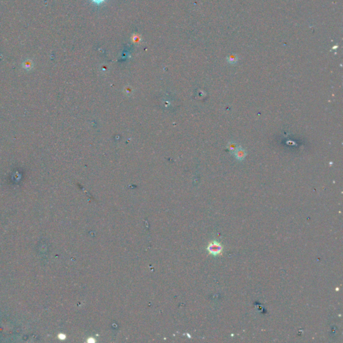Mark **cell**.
I'll return each mask as SVG.
<instances>
[{
	"instance_id": "cell-5",
	"label": "cell",
	"mask_w": 343,
	"mask_h": 343,
	"mask_svg": "<svg viewBox=\"0 0 343 343\" xmlns=\"http://www.w3.org/2000/svg\"><path fill=\"white\" fill-rule=\"evenodd\" d=\"M106 1V0H91V2L96 4V5H101V4H103Z\"/></svg>"
},
{
	"instance_id": "cell-3",
	"label": "cell",
	"mask_w": 343,
	"mask_h": 343,
	"mask_svg": "<svg viewBox=\"0 0 343 343\" xmlns=\"http://www.w3.org/2000/svg\"><path fill=\"white\" fill-rule=\"evenodd\" d=\"M227 148H228V150L231 152H233V153L235 152V151L237 149L238 147H237V145L235 143L229 142L228 143V145H227Z\"/></svg>"
},
{
	"instance_id": "cell-1",
	"label": "cell",
	"mask_w": 343,
	"mask_h": 343,
	"mask_svg": "<svg viewBox=\"0 0 343 343\" xmlns=\"http://www.w3.org/2000/svg\"><path fill=\"white\" fill-rule=\"evenodd\" d=\"M207 249L208 251H209V253L213 255V256H217V255H219L221 253L222 247L221 246V245L220 243L215 241V242L211 243L209 245H208Z\"/></svg>"
},
{
	"instance_id": "cell-4",
	"label": "cell",
	"mask_w": 343,
	"mask_h": 343,
	"mask_svg": "<svg viewBox=\"0 0 343 343\" xmlns=\"http://www.w3.org/2000/svg\"><path fill=\"white\" fill-rule=\"evenodd\" d=\"M23 66H24V68H25L26 69L31 68H32V62L30 61H26L24 63V64H23Z\"/></svg>"
},
{
	"instance_id": "cell-2",
	"label": "cell",
	"mask_w": 343,
	"mask_h": 343,
	"mask_svg": "<svg viewBox=\"0 0 343 343\" xmlns=\"http://www.w3.org/2000/svg\"><path fill=\"white\" fill-rule=\"evenodd\" d=\"M233 154H235L236 159L239 161L243 160L245 159V156H246V152H245V150L241 147H238L237 149L235 151Z\"/></svg>"
}]
</instances>
